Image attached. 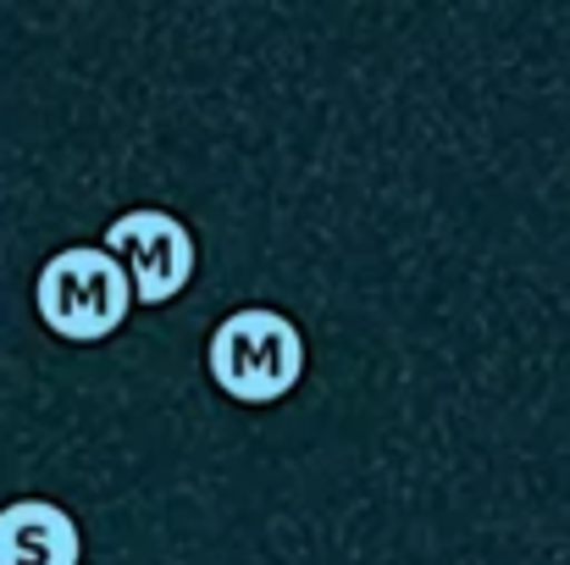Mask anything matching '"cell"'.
<instances>
[{
	"mask_svg": "<svg viewBox=\"0 0 570 565\" xmlns=\"http://www.w3.org/2000/svg\"><path fill=\"white\" fill-rule=\"evenodd\" d=\"M205 372L244 405H272L305 377V344L277 311H233L205 344Z\"/></svg>",
	"mask_w": 570,
	"mask_h": 565,
	"instance_id": "obj_1",
	"label": "cell"
},
{
	"mask_svg": "<svg viewBox=\"0 0 570 565\" xmlns=\"http://www.w3.org/2000/svg\"><path fill=\"white\" fill-rule=\"evenodd\" d=\"M33 305H39V322L56 339L95 344V339H106V333L122 328V316L134 305V289H128V272L106 250L72 244V250H61V255L45 261L39 289H33Z\"/></svg>",
	"mask_w": 570,
	"mask_h": 565,
	"instance_id": "obj_2",
	"label": "cell"
},
{
	"mask_svg": "<svg viewBox=\"0 0 570 565\" xmlns=\"http://www.w3.org/2000/svg\"><path fill=\"white\" fill-rule=\"evenodd\" d=\"M106 255L128 272L134 300H178L194 277V238L173 211H128L106 227Z\"/></svg>",
	"mask_w": 570,
	"mask_h": 565,
	"instance_id": "obj_3",
	"label": "cell"
},
{
	"mask_svg": "<svg viewBox=\"0 0 570 565\" xmlns=\"http://www.w3.org/2000/svg\"><path fill=\"white\" fill-rule=\"evenodd\" d=\"M83 538L50 499H17L0 510V565H78Z\"/></svg>",
	"mask_w": 570,
	"mask_h": 565,
	"instance_id": "obj_4",
	"label": "cell"
}]
</instances>
